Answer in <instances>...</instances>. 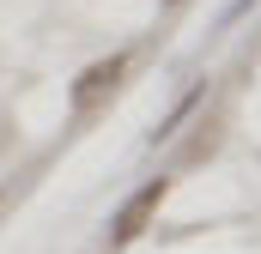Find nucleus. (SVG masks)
<instances>
[{
	"label": "nucleus",
	"mask_w": 261,
	"mask_h": 254,
	"mask_svg": "<svg viewBox=\"0 0 261 254\" xmlns=\"http://www.w3.org/2000/svg\"><path fill=\"white\" fill-rule=\"evenodd\" d=\"M170 200V176H152L146 188H134L122 200V212L110 218V248H134L146 230H152V218H158V206Z\"/></svg>",
	"instance_id": "obj_1"
},
{
	"label": "nucleus",
	"mask_w": 261,
	"mask_h": 254,
	"mask_svg": "<svg viewBox=\"0 0 261 254\" xmlns=\"http://www.w3.org/2000/svg\"><path fill=\"white\" fill-rule=\"evenodd\" d=\"M122 73H128V55H103V61H91L79 79H73V91H67V103H73V115H91L116 85H122Z\"/></svg>",
	"instance_id": "obj_2"
}]
</instances>
